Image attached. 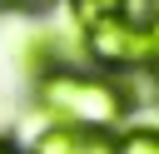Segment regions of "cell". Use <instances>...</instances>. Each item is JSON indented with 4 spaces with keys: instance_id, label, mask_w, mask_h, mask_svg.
<instances>
[{
    "instance_id": "277c9868",
    "label": "cell",
    "mask_w": 159,
    "mask_h": 154,
    "mask_svg": "<svg viewBox=\"0 0 159 154\" xmlns=\"http://www.w3.org/2000/svg\"><path fill=\"white\" fill-rule=\"evenodd\" d=\"M119 154H159V134L154 129H129L119 139Z\"/></svg>"
},
{
    "instance_id": "3957f363",
    "label": "cell",
    "mask_w": 159,
    "mask_h": 154,
    "mask_svg": "<svg viewBox=\"0 0 159 154\" xmlns=\"http://www.w3.org/2000/svg\"><path fill=\"white\" fill-rule=\"evenodd\" d=\"M70 5H75V20H80V30H89V25L109 20V15H124V0H70Z\"/></svg>"
},
{
    "instance_id": "5b68a950",
    "label": "cell",
    "mask_w": 159,
    "mask_h": 154,
    "mask_svg": "<svg viewBox=\"0 0 159 154\" xmlns=\"http://www.w3.org/2000/svg\"><path fill=\"white\" fill-rule=\"evenodd\" d=\"M0 5H5V10H45L50 0H0Z\"/></svg>"
},
{
    "instance_id": "8992f818",
    "label": "cell",
    "mask_w": 159,
    "mask_h": 154,
    "mask_svg": "<svg viewBox=\"0 0 159 154\" xmlns=\"http://www.w3.org/2000/svg\"><path fill=\"white\" fill-rule=\"evenodd\" d=\"M0 154H20V149H15V144H5V139H0Z\"/></svg>"
},
{
    "instance_id": "6da1fadb",
    "label": "cell",
    "mask_w": 159,
    "mask_h": 154,
    "mask_svg": "<svg viewBox=\"0 0 159 154\" xmlns=\"http://www.w3.org/2000/svg\"><path fill=\"white\" fill-rule=\"evenodd\" d=\"M35 94H40V109L55 114L60 124H75V129H109L124 119L129 99L114 79H99V75H80V70H50L35 79Z\"/></svg>"
},
{
    "instance_id": "7a4b0ae2",
    "label": "cell",
    "mask_w": 159,
    "mask_h": 154,
    "mask_svg": "<svg viewBox=\"0 0 159 154\" xmlns=\"http://www.w3.org/2000/svg\"><path fill=\"white\" fill-rule=\"evenodd\" d=\"M30 154H119V139H109L104 129H75V124H55L45 129Z\"/></svg>"
}]
</instances>
